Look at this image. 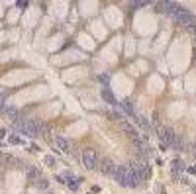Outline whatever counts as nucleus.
Masks as SVG:
<instances>
[{
    "mask_svg": "<svg viewBox=\"0 0 196 194\" xmlns=\"http://www.w3.org/2000/svg\"><path fill=\"white\" fill-rule=\"evenodd\" d=\"M114 179L118 180V184L126 186V188H137L141 182V179L137 176L136 169L130 165H122V167H116V173H114Z\"/></svg>",
    "mask_w": 196,
    "mask_h": 194,
    "instance_id": "1",
    "label": "nucleus"
},
{
    "mask_svg": "<svg viewBox=\"0 0 196 194\" xmlns=\"http://www.w3.org/2000/svg\"><path fill=\"white\" fill-rule=\"evenodd\" d=\"M83 163L88 170H96L98 169V155L94 149H84L83 151Z\"/></svg>",
    "mask_w": 196,
    "mask_h": 194,
    "instance_id": "2",
    "label": "nucleus"
},
{
    "mask_svg": "<svg viewBox=\"0 0 196 194\" xmlns=\"http://www.w3.org/2000/svg\"><path fill=\"white\" fill-rule=\"evenodd\" d=\"M157 135L159 139H161V143H163V147H171L175 141V133L171 132V129L163 128V126H157Z\"/></svg>",
    "mask_w": 196,
    "mask_h": 194,
    "instance_id": "3",
    "label": "nucleus"
},
{
    "mask_svg": "<svg viewBox=\"0 0 196 194\" xmlns=\"http://www.w3.org/2000/svg\"><path fill=\"white\" fill-rule=\"evenodd\" d=\"M173 20L177 22V24H181V26H184V28H192V26H196V16H192L190 12H182V14H178V16H173Z\"/></svg>",
    "mask_w": 196,
    "mask_h": 194,
    "instance_id": "4",
    "label": "nucleus"
},
{
    "mask_svg": "<svg viewBox=\"0 0 196 194\" xmlns=\"http://www.w3.org/2000/svg\"><path fill=\"white\" fill-rule=\"evenodd\" d=\"M136 169V173H137V176H139L141 180H147L151 176V169L147 167V163H141V165H137V167H133Z\"/></svg>",
    "mask_w": 196,
    "mask_h": 194,
    "instance_id": "5",
    "label": "nucleus"
},
{
    "mask_svg": "<svg viewBox=\"0 0 196 194\" xmlns=\"http://www.w3.org/2000/svg\"><path fill=\"white\" fill-rule=\"evenodd\" d=\"M2 116H4V118H8L10 122H14V120L20 118V116H18V110H16L14 106H8V104H6L4 110H2Z\"/></svg>",
    "mask_w": 196,
    "mask_h": 194,
    "instance_id": "6",
    "label": "nucleus"
},
{
    "mask_svg": "<svg viewBox=\"0 0 196 194\" xmlns=\"http://www.w3.org/2000/svg\"><path fill=\"white\" fill-rule=\"evenodd\" d=\"M55 147L59 149V153H71V143L65 137H57L55 139Z\"/></svg>",
    "mask_w": 196,
    "mask_h": 194,
    "instance_id": "7",
    "label": "nucleus"
},
{
    "mask_svg": "<svg viewBox=\"0 0 196 194\" xmlns=\"http://www.w3.org/2000/svg\"><path fill=\"white\" fill-rule=\"evenodd\" d=\"M61 179H63V182L67 180V184H69L71 190H77V188H79V184H80V182H79V180H77L73 175H71V173H63V176H61Z\"/></svg>",
    "mask_w": 196,
    "mask_h": 194,
    "instance_id": "8",
    "label": "nucleus"
},
{
    "mask_svg": "<svg viewBox=\"0 0 196 194\" xmlns=\"http://www.w3.org/2000/svg\"><path fill=\"white\" fill-rule=\"evenodd\" d=\"M173 149H178V151H182V149H186V139H184V135H175V141H173Z\"/></svg>",
    "mask_w": 196,
    "mask_h": 194,
    "instance_id": "9",
    "label": "nucleus"
},
{
    "mask_svg": "<svg viewBox=\"0 0 196 194\" xmlns=\"http://www.w3.org/2000/svg\"><path fill=\"white\" fill-rule=\"evenodd\" d=\"M122 110H124V112L127 114V116H131V118H136V112H133V106H131V102L130 100H124V102H122Z\"/></svg>",
    "mask_w": 196,
    "mask_h": 194,
    "instance_id": "10",
    "label": "nucleus"
},
{
    "mask_svg": "<svg viewBox=\"0 0 196 194\" xmlns=\"http://www.w3.org/2000/svg\"><path fill=\"white\" fill-rule=\"evenodd\" d=\"M184 169H186V167H184V163H182L181 159H175L173 161V173L175 175H177V173H182Z\"/></svg>",
    "mask_w": 196,
    "mask_h": 194,
    "instance_id": "11",
    "label": "nucleus"
},
{
    "mask_svg": "<svg viewBox=\"0 0 196 194\" xmlns=\"http://www.w3.org/2000/svg\"><path fill=\"white\" fill-rule=\"evenodd\" d=\"M102 98L106 100L108 104H116V98H114V94H112V92H110V90H106V88L102 90Z\"/></svg>",
    "mask_w": 196,
    "mask_h": 194,
    "instance_id": "12",
    "label": "nucleus"
},
{
    "mask_svg": "<svg viewBox=\"0 0 196 194\" xmlns=\"http://www.w3.org/2000/svg\"><path fill=\"white\" fill-rule=\"evenodd\" d=\"M104 175H112L114 176V173H116V167H114L112 165V163H110V161H106V163H104Z\"/></svg>",
    "mask_w": 196,
    "mask_h": 194,
    "instance_id": "13",
    "label": "nucleus"
},
{
    "mask_svg": "<svg viewBox=\"0 0 196 194\" xmlns=\"http://www.w3.org/2000/svg\"><path fill=\"white\" fill-rule=\"evenodd\" d=\"M169 8H171V2H157V4H155V10H157V12H169Z\"/></svg>",
    "mask_w": 196,
    "mask_h": 194,
    "instance_id": "14",
    "label": "nucleus"
},
{
    "mask_svg": "<svg viewBox=\"0 0 196 194\" xmlns=\"http://www.w3.org/2000/svg\"><path fill=\"white\" fill-rule=\"evenodd\" d=\"M136 122L139 123V126H141L143 129H149V123H147V120H145L143 116H136Z\"/></svg>",
    "mask_w": 196,
    "mask_h": 194,
    "instance_id": "15",
    "label": "nucleus"
},
{
    "mask_svg": "<svg viewBox=\"0 0 196 194\" xmlns=\"http://www.w3.org/2000/svg\"><path fill=\"white\" fill-rule=\"evenodd\" d=\"M35 184H38L39 188H47V184H49V182H47V180H43V179H39L38 182H35Z\"/></svg>",
    "mask_w": 196,
    "mask_h": 194,
    "instance_id": "16",
    "label": "nucleus"
},
{
    "mask_svg": "<svg viewBox=\"0 0 196 194\" xmlns=\"http://www.w3.org/2000/svg\"><path fill=\"white\" fill-rule=\"evenodd\" d=\"M4 92H0V112H2V110H4Z\"/></svg>",
    "mask_w": 196,
    "mask_h": 194,
    "instance_id": "17",
    "label": "nucleus"
},
{
    "mask_svg": "<svg viewBox=\"0 0 196 194\" xmlns=\"http://www.w3.org/2000/svg\"><path fill=\"white\" fill-rule=\"evenodd\" d=\"M16 6H18V8H28V2H24V0H20V2H16Z\"/></svg>",
    "mask_w": 196,
    "mask_h": 194,
    "instance_id": "18",
    "label": "nucleus"
},
{
    "mask_svg": "<svg viewBox=\"0 0 196 194\" xmlns=\"http://www.w3.org/2000/svg\"><path fill=\"white\" fill-rule=\"evenodd\" d=\"M10 143H22V139L16 137V135H12V137H10Z\"/></svg>",
    "mask_w": 196,
    "mask_h": 194,
    "instance_id": "19",
    "label": "nucleus"
},
{
    "mask_svg": "<svg viewBox=\"0 0 196 194\" xmlns=\"http://www.w3.org/2000/svg\"><path fill=\"white\" fill-rule=\"evenodd\" d=\"M53 163H55L53 157H45V165H53Z\"/></svg>",
    "mask_w": 196,
    "mask_h": 194,
    "instance_id": "20",
    "label": "nucleus"
},
{
    "mask_svg": "<svg viewBox=\"0 0 196 194\" xmlns=\"http://www.w3.org/2000/svg\"><path fill=\"white\" fill-rule=\"evenodd\" d=\"M4 135H6V132H4V129H2V128H0V139L4 137Z\"/></svg>",
    "mask_w": 196,
    "mask_h": 194,
    "instance_id": "21",
    "label": "nucleus"
},
{
    "mask_svg": "<svg viewBox=\"0 0 196 194\" xmlns=\"http://www.w3.org/2000/svg\"><path fill=\"white\" fill-rule=\"evenodd\" d=\"M194 155H196V141H194Z\"/></svg>",
    "mask_w": 196,
    "mask_h": 194,
    "instance_id": "22",
    "label": "nucleus"
},
{
    "mask_svg": "<svg viewBox=\"0 0 196 194\" xmlns=\"http://www.w3.org/2000/svg\"><path fill=\"white\" fill-rule=\"evenodd\" d=\"M0 161H2V153H0Z\"/></svg>",
    "mask_w": 196,
    "mask_h": 194,
    "instance_id": "23",
    "label": "nucleus"
}]
</instances>
